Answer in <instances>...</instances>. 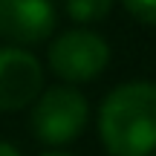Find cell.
I'll list each match as a JSON object with an SVG mask.
<instances>
[{
  "label": "cell",
  "mask_w": 156,
  "mask_h": 156,
  "mask_svg": "<svg viewBox=\"0 0 156 156\" xmlns=\"http://www.w3.org/2000/svg\"><path fill=\"white\" fill-rule=\"evenodd\" d=\"M98 136L110 156L156 153V84L124 81L98 107Z\"/></svg>",
  "instance_id": "cell-1"
},
{
  "label": "cell",
  "mask_w": 156,
  "mask_h": 156,
  "mask_svg": "<svg viewBox=\"0 0 156 156\" xmlns=\"http://www.w3.org/2000/svg\"><path fill=\"white\" fill-rule=\"evenodd\" d=\"M41 156H73V153H64V151H46V153H41Z\"/></svg>",
  "instance_id": "cell-9"
},
{
  "label": "cell",
  "mask_w": 156,
  "mask_h": 156,
  "mask_svg": "<svg viewBox=\"0 0 156 156\" xmlns=\"http://www.w3.org/2000/svg\"><path fill=\"white\" fill-rule=\"evenodd\" d=\"M90 122V104L87 95L81 90L69 87V84H55V87L44 90L32 104V133L44 145H69L84 133Z\"/></svg>",
  "instance_id": "cell-2"
},
{
  "label": "cell",
  "mask_w": 156,
  "mask_h": 156,
  "mask_svg": "<svg viewBox=\"0 0 156 156\" xmlns=\"http://www.w3.org/2000/svg\"><path fill=\"white\" fill-rule=\"evenodd\" d=\"M0 156H20V151H17L12 142H3V139H0Z\"/></svg>",
  "instance_id": "cell-8"
},
{
  "label": "cell",
  "mask_w": 156,
  "mask_h": 156,
  "mask_svg": "<svg viewBox=\"0 0 156 156\" xmlns=\"http://www.w3.org/2000/svg\"><path fill=\"white\" fill-rule=\"evenodd\" d=\"M122 6L127 9V15L136 17L139 23L156 26V0H122Z\"/></svg>",
  "instance_id": "cell-7"
},
{
  "label": "cell",
  "mask_w": 156,
  "mask_h": 156,
  "mask_svg": "<svg viewBox=\"0 0 156 156\" xmlns=\"http://www.w3.org/2000/svg\"><path fill=\"white\" fill-rule=\"evenodd\" d=\"M64 9L75 23H98L110 15L113 0H64Z\"/></svg>",
  "instance_id": "cell-6"
},
{
  "label": "cell",
  "mask_w": 156,
  "mask_h": 156,
  "mask_svg": "<svg viewBox=\"0 0 156 156\" xmlns=\"http://www.w3.org/2000/svg\"><path fill=\"white\" fill-rule=\"evenodd\" d=\"M44 93V67L29 49L0 46V110L15 113Z\"/></svg>",
  "instance_id": "cell-4"
},
{
  "label": "cell",
  "mask_w": 156,
  "mask_h": 156,
  "mask_svg": "<svg viewBox=\"0 0 156 156\" xmlns=\"http://www.w3.org/2000/svg\"><path fill=\"white\" fill-rule=\"evenodd\" d=\"M52 0H0V41L9 46H35L55 32Z\"/></svg>",
  "instance_id": "cell-5"
},
{
  "label": "cell",
  "mask_w": 156,
  "mask_h": 156,
  "mask_svg": "<svg viewBox=\"0 0 156 156\" xmlns=\"http://www.w3.org/2000/svg\"><path fill=\"white\" fill-rule=\"evenodd\" d=\"M49 69L64 84H87L98 78L110 64V44L93 29H67L52 38L46 49Z\"/></svg>",
  "instance_id": "cell-3"
}]
</instances>
